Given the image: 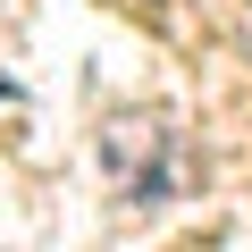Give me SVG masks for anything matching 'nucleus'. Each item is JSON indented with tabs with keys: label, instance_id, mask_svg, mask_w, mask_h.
Here are the masks:
<instances>
[{
	"label": "nucleus",
	"instance_id": "f257e3e1",
	"mask_svg": "<svg viewBox=\"0 0 252 252\" xmlns=\"http://www.w3.org/2000/svg\"><path fill=\"white\" fill-rule=\"evenodd\" d=\"M101 168L118 177V193L126 202H168V193H185V168H193V152H185V135L160 118V109H118V118H101Z\"/></svg>",
	"mask_w": 252,
	"mask_h": 252
}]
</instances>
